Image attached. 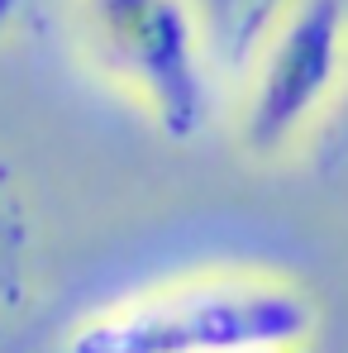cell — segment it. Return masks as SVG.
<instances>
[{
    "label": "cell",
    "instance_id": "obj_2",
    "mask_svg": "<svg viewBox=\"0 0 348 353\" xmlns=\"http://www.w3.org/2000/svg\"><path fill=\"white\" fill-rule=\"evenodd\" d=\"M86 67L167 139L210 124V62L191 0H67Z\"/></svg>",
    "mask_w": 348,
    "mask_h": 353
},
{
    "label": "cell",
    "instance_id": "obj_1",
    "mask_svg": "<svg viewBox=\"0 0 348 353\" xmlns=\"http://www.w3.org/2000/svg\"><path fill=\"white\" fill-rule=\"evenodd\" d=\"M315 301L263 268H205L101 305L53 353H300L315 339Z\"/></svg>",
    "mask_w": 348,
    "mask_h": 353
},
{
    "label": "cell",
    "instance_id": "obj_3",
    "mask_svg": "<svg viewBox=\"0 0 348 353\" xmlns=\"http://www.w3.org/2000/svg\"><path fill=\"white\" fill-rule=\"evenodd\" d=\"M348 81V0H282L253 43L234 101V143L253 163L287 158Z\"/></svg>",
    "mask_w": 348,
    "mask_h": 353
},
{
    "label": "cell",
    "instance_id": "obj_4",
    "mask_svg": "<svg viewBox=\"0 0 348 353\" xmlns=\"http://www.w3.org/2000/svg\"><path fill=\"white\" fill-rule=\"evenodd\" d=\"M300 353H310V349H300Z\"/></svg>",
    "mask_w": 348,
    "mask_h": 353
}]
</instances>
